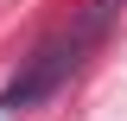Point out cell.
<instances>
[{"instance_id":"6da1fadb","label":"cell","mask_w":127,"mask_h":121,"mask_svg":"<svg viewBox=\"0 0 127 121\" xmlns=\"http://www.w3.org/2000/svg\"><path fill=\"white\" fill-rule=\"evenodd\" d=\"M121 6H127V0H89V13H83L70 32L45 38V45H38L26 64H19V76L6 83V89H0V121H19L26 108H38L45 96H57L64 83L76 76V64L89 58V45L102 38V32H108V19L121 13Z\"/></svg>"}]
</instances>
